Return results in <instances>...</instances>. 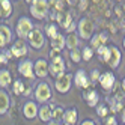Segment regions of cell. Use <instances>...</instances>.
Here are the masks:
<instances>
[{"label":"cell","mask_w":125,"mask_h":125,"mask_svg":"<svg viewBox=\"0 0 125 125\" xmlns=\"http://www.w3.org/2000/svg\"><path fill=\"white\" fill-rule=\"evenodd\" d=\"M50 12V2L48 0H35L30 5V15L36 20L47 18Z\"/></svg>","instance_id":"cell-1"},{"label":"cell","mask_w":125,"mask_h":125,"mask_svg":"<svg viewBox=\"0 0 125 125\" xmlns=\"http://www.w3.org/2000/svg\"><path fill=\"white\" fill-rule=\"evenodd\" d=\"M35 100L39 104H47L51 100V89L47 82H39L35 87Z\"/></svg>","instance_id":"cell-2"},{"label":"cell","mask_w":125,"mask_h":125,"mask_svg":"<svg viewBox=\"0 0 125 125\" xmlns=\"http://www.w3.org/2000/svg\"><path fill=\"white\" fill-rule=\"evenodd\" d=\"M33 23L29 17H20L18 21H17V35H18L20 39H26L29 36V33L33 30Z\"/></svg>","instance_id":"cell-3"},{"label":"cell","mask_w":125,"mask_h":125,"mask_svg":"<svg viewBox=\"0 0 125 125\" xmlns=\"http://www.w3.org/2000/svg\"><path fill=\"white\" fill-rule=\"evenodd\" d=\"M29 45L35 50H41L44 45H45V35L42 33V30L39 27H33V30L29 33L27 36Z\"/></svg>","instance_id":"cell-4"},{"label":"cell","mask_w":125,"mask_h":125,"mask_svg":"<svg viewBox=\"0 0 125 125\" xmlns=\"http://www.w3.org/2000/svg\"><path fill=\"white\" fill-rule=\"evenodd\" d=\"M73 80H74V75L69 74V73H65L62 74L60 77L56 78V83H54V87L59 94H68L69 89H71V84H73Z\"/></svg>","instance_id":"cell-5"},{"label":"cell","mask_w":125,"mask_h":125,"mask_svg":"<svg viewBox=\"0 0 125 125\" xmlns=\"http://www.w3.org/2000/svg\"><path fill=\"white\" fill-rule=\"evenodd\" d=\"M94 23L89 18H82L78 21V36L82 39H91L94 36Z\"/></svg>","instance_id":"cell-6"},{"label":"cell","mask_w":125,"mask_h":125,"mask_svg":"<svg viewBox=\"0 0 125 125\" xmlns=\"http://www.w3.org/2000/svg\"><path fill=\"white\" fill-rule=\"evenodd\" d=\"M48 74H51V77H60L62 74H65V60L62 56L53 59L50 62V68H48Z\"/></svg>","instance_id":"cell-7"},{"label":"cell","mask_w":125,"mask_h":125,"mask_svg":"<svg viewBox=\"0 0 125 125\" xmlns=\"http://www.w3.org/2000/svg\"><path fill=\"white\" fill-rule=\"evenodd\" d=\"M18 73H20L24 78H29V80L36 78V75H35V69H33V62H32L30 59L23 60L21 63L18 65Z\"/></svg>","instance_id":"cell-8"},{"label":"cell","mask_w":125,"mask_h":125,"mask_svg":"<svg viewBox=\"0 0 125 125\" xmlns=\"http://www.w3.org/2000/svg\"><path fill=\"white\" fill-rule=\"evenodd\" d=\"M48 68L50 63L45 59H38L36 62H33V69H35V75L36 77H47L48 75Z\"/></svg>","instance_id":"cell-9"},{"label":"cell","mask_w":125,"mask_h":125,"mask_svg":"<svg viewBox=\"0 0 125 125\" xmlns=\"http://www.w3.org/2000/svg\"><path fill=\"white\" fill-rule=\"evenodd\" d=\"M11 53H12V56L14 57H23L27 54V44H26L24 39H18V41H15L12 44V47H11Z\"/></svg>","instance_id":"cell-10"},{"label":"cell","mask_w":125,"mask_h":125,"mask_svg":"<svg viewBox=\"0 0 125 125\" xmlns=\"http://www.w3.org/2000/svg\"><path fill=\"white\" fill-rule=\"evenodd\" d=\"M38 112H39V107L35 101H27L23 105V113H24V118L26 119H35L38 118Z\"/></svg>","instance_id":"cell-11"},{"label":"cell","mask_w":125,"mask_h":125,"mask_svg":"<svg viewBox=\"0 0 125 125\" xmlns=\"http://www.w3.org/2000/svg\"><path fill=\"white\" fill-rule=\"evenodd\" d=\"M12 41V30L9 26L0 24V48L6 47L8 44Z\"/></svg>","instance_id":"cell-12"},{"label":"cell","mask_w":125,"mask_h":125,"mask_svg":"<svg viewBox=\"0 0 125 125\" xmlns=\"http://www.w3.org/2000/svg\"><path fill=\"white\" fill-rule=\"evenodd\" d=\"M74 83L80 89H87L89 87V77H87L84 69H78L74 74Z\"/></svg>","instance_id":"cell-13"},{"label":"cell","mask_w":125,"mask_h":125,"mask_svg":"<svg viewBox=\"0 0 125 125\" xmlns=\"http://www.w3.org/2000/svg\"><path fill=\"white\" fill-rule=\"evenodd\" d=\"M98 82L101 83V87L104 89V91H112V87L115 86V75H113V73H103L101 75H100V80Z\"/></svg>","instance_id":"cell-14"},{"label":"cell","mask_w":125,"mask_h":125,"mask_svg":"<svg viewBox=\"0 0 125 125\" xmlns=\"http://www.w3.org/2000/svg\"><path fill=\"white\" fill-rule=\"evenodd\" d=\"M119 63H121V51L118 47L113 45V47H110V56H109V60H107V65L116 69L119 66Z\"/></svg>","instance_id":"cell-15"},{"label":"cell","mask_w":125,"mask_h":125,"mask_svg":"<svg viewBox=\"0 0 125 125\" xmlns=\"http://www.w3.org/2000/svg\"><path fill=\"white\" fill-rule=\"evenodd\" d=\"M11 107V98H9V94H8L5 89H0V116L8 113Z\"/></svg>","instance_id":"cell-16"},{"label":"cell","mask_w":125,"mask_h":125,"mask_svg":"<svg viewBox=\"0 0 125 125\" xmlns=\"http://www.w3.org/2000/svg\"><path fill=\"white\" fill-rule=\"evenodd\" d=\"M56 20L59 23L60 27H63V29H68L71 24H73V14L71 12H59L57 17H56Z\"/></svg>","instance_id":"cell-17"},{"label":"cell","mask_w":125,"mask_h":125,"mask_svg":"<svg viewBox=\"0 0 125 125\" xmlns=\"http://www.w3.org/2000/svg\"><path fill=\"white\" fill-rule=\"evenodd\" d=\"M84 100L87 103L89 107H96L98 105V101H100V95H98L96 91H94V89H87V91L83 94Z\"/></svg>","instance_id":"cell-18"},{"label":"cell","mask_w":125,"mask_h":125,"mask_svg":"<svg viewBox=\"0 0 125 125\" xmlns=\"http://www.w3.org/2000/svg\"><path fill=\"white\" fill-rule=\"evenodd\" d=\"M50 45H51L53 50H59V51H62V50L66 47V38H65L62 33H57L54 38H51Z\"/></svg>","instance_id":"cell-19"},{"label":"cell","mask_w":125,"mask_h":125,"mask_svg":"<svg viewBox=\"0 0 125 125\" xmlns=\"http://www.w3.org/2000/svg\"><path fill=\"white\" fill-rule=\"evenodd\" d=\"M65 124H69V125H75L77 121H78V112L77 109H66L65 113H63V118H62Z\"/></svg>","instance_id":"cell-20"},{"label":"cell","mask_w":125,"mask_h":125,"mask_svg":"<svg viewBox=\"0 0 125 125\" xmlns=\"http://www.w3.org/2000/svg\"><path fill=\"white\" fill-rule=\"evenodd\" d=\"M12 3L11 0H0V18H9L12 15Z\"/></svg>","instance_id":"cell-21"},{"label":"cell","mask_w":125,"mask_h":125,"mask_svg":"<svg viewBox=\"0 0 125 125\" xmlns=\"http://www.w3.org/2000/svg\"><path fill=\"white\" fill-rule=\"evenodd\" d=\"M12 84V75L9 73V69H0V87L2 89H6V87H9Z\"/></svg>","instance_id":"cell-22"},{"label":"cell","mask_w":125,"mask_h":125,"mask_svg":"<svg viewBox=\"0 0 125 125\" xmlns=\"http://www.w3.org/2000/svg\"><path fill=\"white\" fill-rule=\"evenodd\" d=\"M38 118L42 121V122H50L53 118H51V109H50V104H41L39 107V112H38Z\"/></svg>","instance_id":"cell-23"},{"label":"cell","mask_w":125,"mask_h":125,"mask_svg":"<svg viewBox=\"0 0 125 125\" xmlns=\"http://www.w3.org/2000/svg\"><path fill=\"white\" fill-rule=\"evenodd\" d=\"M50 109H51V118L53 121H62L63 118V113H65V109L62 105H54V104H50Z\"/></svg>","instance_id":"cell-24"},{"label":"cell","mask_w":125,"mask_h":125,"mask_svg":"<svg viewBox=\"0 0 125 125\" xmlns=\"http://www.w3.org/2000/svg\"><path fill=\"white\" fill-rule=\"evenodd\" d=\"M80 36H77V33H68V36H66V47L69 50H74L78 47V44H80Z\"/></svg>","instance_id":"cell-25"},{"label":"cell","mask_w":125,"mask_h":125,"mask_svg":"<svg viewBox=\"0 0 125 125\" xmlns=\"http://www.w3.org/2000/svg\"><path fill=\"white\" fill-rule=\"evenodd\" d=\"M26 91V84L23 83V80H15V82L12 83V94L14 95H23Z\"/></svg>","instance_id":"cell-26"},{"label":"cell","mask_w":125,"mask_h":125,"mask_svg":"<svg viewBox=\"0 0 125 125\" xmlns=\"http://www.w3.org/2000/svg\"><path fill=\"white\" fill-rule=\"evenodd\" d=\"M96 54L100 57V60H104L107 63V60H109V56H110V47H105V45H101L96 48Z\"/></svg>","instance_id":"cell-27"},{"label":"cell","mask_w":125,"mask_h":125,"mask_svg":"<svg viewBox=\"0 0 125 125\" xmlns=\"http://www.w3.org/2000/svg\"><path fill=\"white\" fill-rule=\"evenodd\" d=\"M105 35L104 33H100V35H95V36H92V48H98V47H101L104 45V42H105Z\"/></svg>","instance_id":"cell-28"},{"label":"cell","mask_w":125,"mask_h":125,"mask_svg":"<svg viewBox=\"0 0 125 125\" xmlns=\"http://www.w3.org/2000/svg\"><path fill=\"white\" fill-rule=\"evenodd\" d=\"M57 33H59V27H57V24L50 23V24H47V26H45V35H47L50 39H51V38H54Z\"/></svg>","instance_id":"cell-29"},{"label":"cell","mask_w":125,"mask_h":125,"mask_svg":"<svg viewBox=\"0 0 125 125\" xmlns=\"http://www.w3.org/2000/svg\"><path fill=\"white\" fill-rule=\"evenodd\" d=\"M92 57H94V48L92 47H84L83 51H82V59L86 60V62H89Z\"/></svg>","instance_id":"cell-30"},{"label":"cell","mask_w":125,"mask_h":125,"mask_svg":"<svg viewBox=\"0 0 125 125\" xmlns=\"http://www.w3.org/2000/svg\"><path fill=\"white\" fill-rule=\"evenodd\" d=\"M69 57H71V60H73L74 63H78V62L82 60V51H78L77 48L71 50V53H69Z\"/></svg>","instance_id":"cell-31"},{"label":"cell","mask_w":125,"mask_h":125,"mask_svg":"<svg viewBox=\"0 0 125 125\" xmlns=\"http://www.w3.org/2000/svg\"><path fill=\"white\" fill-rule=\"evenodd\" d=\"M96 113L100 118H105L107 113H109V109H107L105 104H101V105H96Z\"/></svg>","instance_id":"cell-32"},{"label":"cell","mask_w":125,"mask_h":125,"mask_svg":"<svg viewBox=\"0 0 125 125\" xmlns=\"http://www.w3.org/2000/svg\"><path fill=\"white\" fill-rule=\"evenodd\" d=\"M48 56H50V59L53 60V59H56V57H59V56H62V54H60L59 50H53V48H51L50 53H48Z\"/></svg>","instance_id":"cell-33"},{"label":"cell","mask_w":125,"mask_h":125,"mask_svg":"<svg viewBox=\"0 0 125 125\" xmlns=\"http://www.w3.org/2000/svg\"><path fill=\"white\" fill-rule=\"evenodd\" d=\"M100 71H98V69H94L92 71V73H91V80H92V82H96V80H100Z\"/></svg>","instance_id":"cell-34"},{"label":"cell","mask_w":125,"mask_h":125,"mask_svg":"<svg viewBox=\"0 0 125 125\" xmlns=\"http://www.w3.org/2000/svg\"><path fill=\"white\" fill-rule=\"evenodd\" d=\"M105 125H116V119L113 118V116L112 118H107L105 119Z\"/></svg>","instance_id":"cell-35"},{"label":"cell","mask_w":125,"mask_h":125,"mask_svg":"<svg viewBox=\"0 0 125 125\" xmlns=\"http://www.w3.org/2000/svg\"><path fill=\"white\" fill-rule=\"evenodd\" d=\"M8 62V57L5 56V53H0V65H5Z\"/></svg>","instance_id":"cell-36"},{"label":"cell","mask_w":125,"mask_h":125,"mask_svg":"<svg viewBox=\"0 0 125 125\" xmlns=\"http://www.w3.org/2000/svg\"><path fill=\"white\" fill-rule=\"evenodd\" d=\"M75 27H77V24H75V23H73V24H71V26H69V27H68V29H65V30H66L68 33H74V30H75Z\"/></svg>","instance_id":"cell-37"},{"label":"cell","mask_w":125,"mask_h":125,"mask_svg":"<svg viewBox=\"0 0 125 125\" xmlns=\"http://www.w3.org/2000/svg\"><path fill=\"white\" fill-rule=\"evenodd\" d=\"M80 125H96L92 119H86V121H83L82 124H80Z\"/></svg>","instance_id":"cell-38"},{"label":"cell","mask_w":125,"mask_h":125,"mask_svg":"<svg viewBox=\"0 0 125 125\" xmlns=\"http://www.w3.org/2000/svg\"><path fill=\"white\" fill-rule=\"evenodd\" d=\"M30 94H32V89H30V87H26V91H24L23 95H24V96H29Z\"/></svg>","instance_id":"cell-39"},{"label":"cell","mask_w":125,"mask_h":125,"mask_svg":"<svg viewBox=\"0 0 125 125\" xmlns=\"http://www.w3.org/2000/svg\"><path fill=\"white\" fill-rule=\"evenodd\" d=\"M80 9H82V11L86 9V0H82V3H80Z\"/></svg>","instance_id":"cell-40"},{"label":"cell","mask_w":125,"mask_h":125,"mask_svg":"<svg viewBox=\"0 0 125 125\" xmlns=\"http://www.w3.org/2000/svg\"><path fill=\"white\" fill-rule=\"evenodd\" d=\"M47 125H60V124H59V121H53V119H51Z\"/></svg>","instance_id":"cell-41"},{"label":"cell","mask_w":125,"mask_h":125,"mask_svg":"<svg viewBox=\"0 0 125 125\" xmlns=\"http://www.w3.org/2000/svg\"><path fill=\"white\" fill-rule=\"evenodd\" d=\"M122 91H124V92H125V78H124V80H122Z\"/></svg>","instance_id":"cell-42"},{"label":"cell","mask_w":125,"mask_h":125,"mask_svg":"<svg viewBox=\"0 0 125 125\" xmlns=\"http://www.w3.org/2000/svg\"><path fill=\"white\" fill-rule=\"evenodd\" d=\"M24 2H26V3H29V5H32V3L35 2V0H24Z\"/></svg>","instance_id":"cell-43"},{"label":"cell","mask_w":125,"mask_h":125,"mask_svg":"<svg viewBox=\"0 0 125 125\" xmlns=\"http://www.w3.org/2000/svg\"><path fill=\"white\" fill-rule=\"evenodd\" d=\"M122 121L125 122V112H122Z\"/></svg>","instance_id":"cell-44"},{"label":"cell","mask_w":125,"mask_h":125,"mask_svg":"<svg viewBox=\"0 0 125 125\" xmlns=\"http://www.w3.org/2000/svg\"><path fill=\"white\" fill-rule=\"evenodd\" d=\"M122 45H124V48H125V38H124V41H122Z\"/></svg>","instance_id":"cell-45"},{"label":"cell","mask_w":125,"mask_h":125,"mask_svg":"<svg viewBox=\"0 0 125 125\" xmlns=\"http://www.w3.org/2000/svg\"><path fill=\"white\" fill-rule=\"evenodd\" d=\"M63 125H69V124H63Z\"/></svg>","instance_id":"cell-46"},{"label":"cell","mask_w":125,"mask_h":125,"mask_svg":"<svg viewBox=\"0 0 125 125\" xmlns=\"http://www.w3.org/2000/svg\"><path fill=\"white\" fill-rule=\"evenodd\" d=\"M124 24H125V20H124Z\"/></svg>","instance_id":"cell-47"}]
</instances>
